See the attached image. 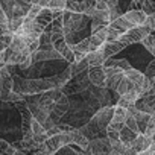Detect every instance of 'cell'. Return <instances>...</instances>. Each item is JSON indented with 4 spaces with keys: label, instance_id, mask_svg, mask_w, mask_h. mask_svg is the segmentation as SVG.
I'll return each mask as SVG.
<instances>
[{
    "label": "cell",
    "instance_id": "cell-30",
    "mask_svg": "<svg viewBox=\"0 0 155 155\" xmlns=\"http://www.w3.org/2000/svg\"><path fill=\"white\" fill-rule=\"evenodd\" d=\"M9 20H8V15L5 14V11H3V8H2V5H0V25H3V23H8Z\"/></svg>",
    "mask_w": 155,
    "mask_h": 155
},
{
    "label": "cell",
    "instance_id": "cell-32",
    "mask_svg": "<svg viewBox=\"0 0 155 155\" xmlns=\"http://www.w3.org/2000/svg\"><path fill=\"white\" fill-rule=\"evenodd\" d=\"M5 61H6V55L3 50V52H0V65H5Z\"/></svg>",
    "mask_w": 155,
    "mask_h": 155
},
{
    "label": "cell",
    "instance_id": "cell-25",
    "mask_svg": "<svg viewBox=\"0 0 155 155\" xmlns=\"http://www.w3.org/2000/svg\"><path fill=\"white\" fill-rule=\"evenodd\" d=\"M41 6L40 5H31V8H29V12H28V18H31V20H35L37 17H38V14L41 12Z\"/></svg>",
    "mask_w": 155,
    "mask_h": 155
},
{
    "label": "cell",
    "instance_id": "cell-23",
    "mask_svg": "<svg viewBox=\"0 0 155 155\" xmlns=\"http://www.w3.org/2000/svg\"><path fill=\"white\" fill-rule=\"evenodd\" d=\"M125 126L126 128H129L132 132H135V134H138V126H137V120H135V117L134 116H126V119H125Z\"/></svg>",
    "mask_w": 155,
    "mask_h": 155
},
{
    "label": "cell",
    "instance_id": "cell-28",
    "mask_svg": "<svg viewBox=\"0 0 155 155\" xmlns=\"http://www.w3.org/2000/svg\"><path fill=\"white\" fill-rule=\"evenodd\" d=\"M31 65H32V56L29 55V56H28V58H26V59H25V61H23L20 65H15V67H18L20 70H28Z\"/></svg>",
    "mask_w": 155,
    "mask_h": 155
},
{
    "label": "cell",
    "instance_id": "cell-15",
    "mask_svg": "<svg viewBox=\"0 0 155 155\" xmlns=\"http://www.w3.org/2000/svg\"><path fill=\"white\" fill-rule=\"evenodd\" d=\"M119 135H120V141H122L126 147H129V146H131V143L135 140V137H137L138 134H135V132H132L129 128L123 126V128L119 131Z\"/></svg>",
    "mask_w": 155,
    "mask_h": 155
},
{
    "label": "cell",
    "instance_id": "cell-34",
    "mask_svg": "<svg viewBox=\"0 0 155 155\" xmlns=\"http://www.w3.org/2000/svg\"><path fill=\"white\" fill-rule=\"evenodd\" d=\"M5 49H6V46H5V44H3L2 41H0V52H3Z\"/></svg>",
    "mask_w": 155,
    "mask_h": 155
},
{
    "label": "cell",
    "instance_id": "cell-2",
    "mask_svg": "<svg viewBox=\"0 0 155 155\" xmlns=\"http://www.w3.org/2000/svg\"><path fill=\"white\" fill-rule=\"evenodd\" d=\"M149 34H152V31L147 28V26H135L132 29H129L128 32L122 34L119 41H122L125 46H131V44H137V43H141Z\"/></svg>",
    "mask_w": 155,
    "mask_h": 155
},
{
    "label": "cell",
    "instance_id": "cell-36",
    "mask_svg": "<svg viewBox=\"0 0 155 155\" xmlns=\"http://www.w3.org/2000/svg\"><path fill=\"white\" fill-rule=\"evenodd\" d=\"M0 155H9V153H6L5 150H2V153H0Z\"/></svg>",
    "mask_w": 155,
    "mask_h": 155
},
{
    "label": "cell",
    "instance_id": "cell-19",
    "mask_svg": "<svg viewBox=\"0 0 155 155\" xmlns=\"http://www.w3.org/2000/svg\"><path fill=\"white\" fill-rule=\"evenodd\" d=\"M50 11H65L67 8V0H50L47 6Z\"/></svg>",
    "mask_w": 155,
    "mask_h": 155
},
{
    "label": "cell",
    "instance_id": "cell-21",
    "mask_svg": "<svg viewBox=\"0 0 155 155\" xmlns=\"http://www.w3.org/2000/svg\"><path fill=\"white\" fill-rule=\"evenodd\" d=\"M140 9L146 15H152V14H155V2H152V0H144L140 6Z\"/></svg>",
    "mask_w": 155,
    "mask_h": 155
},
{
    "label": "cell",
    "instance_id": "cell-11",
    "mask_svg": "<svg viewBox=\"0 0 155 155\" xmlns=\"http://www.w3.org/2000/svg\"><path fill=\"white\" fill-rule=\"evenodd\" d=\"M152 143H153V140H152L150 137H147V135H144V134H138V135L135 137V140L131 143L129 147H132L134 150H137L138 153H141V152L147 150V149L152 146Z\"/></svg>",
    "mask_w": 155,
    "mask_h": 155
},
{
    "label": "cell",
    "instance_id": "cell-29",
    "mask_svg": "<svg viewBox=\"0 0 155 155\" xmlns=\"http://www.w3.org/2000/svg\"><path fill=\"white\" fill-rule=\"evenodd\" d=\"M94 8H96V9H99V11H108V9H110L105 0H96V5H94Z\"/></svg>",
    "mask_w": 155,
    "mask_h": 155
},
{
    "label": "cell",
    "instance_id": "cell-4",
    "mask_svg": "<svg viewBox=\"0 0 155 155\" xmlns=\"http://www.w3.org/2000/svg\"><path fill=\"white\" fill-rule=\"evenodd\" d=\"M88 73V81L93 87H97V88H107L105 87V68L104 65H97V67H90L87 70Z\"/></svg>",
    "mask_w": 155,
    "mask_h": 155
},
{
    "label": "cell",
    "instance_id": "cell-27",
    "mask_svg": "<svg viewBox=\"0 0 155 155\" xmlns=\"http://www.w3.org/2000/svg\"><path fill=\"white\" fill-rule=\"evenodd\" d=\"M144 26H147L152 32H155V14H152V15H147V17H146Z\"/></svg>",
    "mask_w": 155,
    "mask_h": 155
},
{
    "label": "cell",
    "instance_id": "cell-12",
    "mask_svg": "<svg viewBox=\"0 0 155 155\" xmlns=\"http://www.w3.org/2000/svg\"><path fill=\"white\" fill-rule=\"evenodd\" d=\"M87 59H88V64L90 67H97V65H104L107 58L104 56L102 50H96V52H88L87 53Z\"/></svg>",
    "mask_w": 155,
    "mask_h": 155
},
{
    "label": "cell",
    "instance_id": "cell-16",
    "mask_svg": "<svg viewBox=\"0 0 155 155\" xmlns=\"http://www.w3.org/2000/svg\"><path fill=\"white\" fill-rule=\"evenodd\" d=\"M123 76H125V73H123V71H120V73H117V74H113V76L107 78V81H105V87H107L110 91H116V90H117V87H119V84H120V81L123 79Z\"/></svg>",
    "mask_w": 155,
    "mask_h": 155
},
{
    "label": "cell",
    "instance_id": "cell-3",
    "mask_svg": "<svg viewBox=\"0 0 155 155\" xmlns=\"http://www.w3.org/2000/svg\"><path fill=\"white\" fill-rule=\"evenodd\" d=\"M113 114H114V107H102L93 116L94 120H96V123H97V126H99V129L104 134H107V128H108V125L113 120Z\"/></svg>",
    "mask_w": 155,
    "mask_h": 155
},
{
    "label": "cell",
    "instance_id": "cell-14",
    "mask_svg": "<svg viewBox=\"0 0 155 155\" xmlns=\"http://www.w3.org/2000/svg\"><path fill=\"white\" fill-rule=\"evenodd\" d=\"M35 21L40 23L41 26L47 28V26L52 25V21H53V14H52V11H50L49 8H43L41 12L38 14V17L35 18Z\"/></svg>",
    "mask_w": 155,
    "mask_h": 155
},
{
    "label": "cell",
    "instance_id": "cell-24",
    "mask_svg": "<svg viewBox=\"0 0 155 155\" xmlns=\"http://www.w3.org/2000/svg\"><path fill=\"white\" fill-rule=\"evenodd\" d=\"M143 74L147 78V79H152V78L155 76V58L146 65V68H144V71H143Z\"/></svg>",
    "mask_w": 155,
    "mask_h": 155
},
{
    "label": "cell",
    "instance_id": "cell-8",
    "mask_svg": "<svg viewBox=\"0 0 155 155\" xmlns=\"http://www.w3.org/2000/svg\"><path fill=\"white\" fill-rule=\"evenodd\" d=\"M70 132V137H71V144H74V146H78L81 150H88V146H90V140L79 131V128H73L71 131H68Z\"/></svg>",
    "mask_w": 155,
    "mask_h": 155
},
{
    "label": "cell",
    "instance_id": "cell-10",
    "mask_svg": "<svg viewBox=\"0 0 155 155\" xmlns=\"http://www.w3.org/2000/svg\"><path fill=\"white\" fill-rule=\"evenodd\" d=\"M125 47H126V46H125L122 41H111V43H105V44L101 47V50H102L104 56L108 59V58H113V56L119 55Z\"/></svg>",
    "mask_w": 155,
    "mask_h": 155
},
{
    "label": "cell",
    "instance_id": "cell-7",
    "mask_svg": "<svg viewBox=\"0 0 155 155\" xmlns=\"http://www.w3.org/2000/svg\"><path fill=\"white\" fill-rule=\"evenodd\" d=\"M53 49H55V50L62 56V59L67 61L68 64H73V62H74V53H73V50L70 49V46L67 44V41H65L64 38L55 41V43H53Z\"/></svg>",
    "mask_w": 155,
    "mask_h": 155
},
{
    "label": "cell",
    "instance_id": "cell-9",
    "mask_svg": "<svg viewBox=\"0 0 155 155\" xmlns=\"http://www.w3.org/2000/svg\"><path fill=\"white\" fill-rule=\"evenodd\" d=\"M123 17H125L129 23H132V26L135 28V26H143L147 15H146L141 9H128L126 12H123Z\"/></svg>",
    "mask_w": 155,
    "mask_h": 155
},
{
    "label": "cell",
    "instance_id": "cell-13",
    "mask_svg": "<svg viewBox=\"0 0 155 155\" xmlns=\"http://www.w3.org/2000/svg\"><path fill=\"white\" fill-rule=\"evenodd\" d=\"M135 120H137V126H138V134H144L146 128H147V123H149V119H150V114L147 113H143V111H137L134 114Z\"/></svg>",
    "mask_w": 155,
    "mask_h": 155
},
{
    "label": "cell",
    "instance_id": "cell-5",
    "mask_svg": "<svg viewBox=\"0 0 155 155\" xmlns=\"http://www.w3.org/2000/svg\"><path fill=\"white\" fill-rule=\"evenodd\" d=\"M79 131L91 141V140H94V138H101V137H107V134H104L101 129H99V126H97V123H96V120H94V117H91L85 125H82L81 128H79Z\"/></svg>",
    "mask_w": 155,
    "mask_h": 155
},
{
    "label": "cell",
    "instance_id": "cell-31",
    "mask_svg": "<svg viewBox=\"0 0 155 155\" xmlns=\"http://www.w3.org/2000/svg\"><path fill=\"white\" fill-rule=\"evenodd\" d=\"M138 155H155V143H152V146H150L147 150H144V152H141V153H138Z\"/></svg>",
    "mask_w": 155,
    "mask_h": 155
},
{
    "label": "cell",
    "instance_id": "cell-35",
    "mask_svg": "<svg viewBox=\"0 0 155 155\" xmlns=\"http://www.w3.org/2000/svg\"><path fill=\"white\" fill-rule=\"evenodd\" d=\"M21 2H25V3H29V5H31V3H32V0H21Z\"/></svg>",
    "mask_w": 155,
    "mask_h": 155
},
{
    "label": "cell",
    "instance_id": "cell-20",
    "mask_svg": "<svg viewBox=\"0 0 155 155\" xmlns=\"http://www.w3.org/2000/svg\"><path fill=\"white\" fill-rule=\"evenodd\" d=\"M120 35H122V34H120L117 29L111 28L110 25L107 26V43H111V41H119Z\"/></svg>",
    "mask_w": 155,
    "mask_h": 155
},
{
    "label": "cell",
    "instance_id": "cell-17",
    "mask_svg": "<svg viewBox=\"0 0 155 155\" xmlns=\"http://www.w3.org/2000/svg\"><path fill=\"white\" fill-rule=\"evenodd\" d=\"M70 49L73 50L74 55H76V53H79V55H87V53L90 52V41H88V38H84V40L79 41V43L71 44Z\"/></svg>",
    "mask_w": 155,
    "mask_h": 155
},
{
    "label": "cell",
    "instance_id": "cell-22",
    "mask_svg": "<svg viewBox=\"0 0 155 155\" xmlns=\"http://www.w3.org/2000/svg\"><path fill=\"white\" fill-rule=\"evenodd\" d=\"M23 21H25V17H12V18H9V21H8L9 31L14 34V32L23 25Z\"/></svg>",
    "mask_w": 155,
    "mask_h": 155
},
{
    "label": "cell",
    "instance_id": "cell-33",
    "mask_svg": "<svg viewBox=\"0 0 155 155\" xmlns=\"http://www.w3.org/2000/svg\"><path fill=\"white\" fill-rule=\"evenodd\" d=\"M14 155H28V152L26 150H15Z\"/></svg>",
    "mask_w": 155,
    "mask_h": 155
},
{
    "label": "cell",
    "instance_id": "cell-6",
    "mask_svg": "<svg viewBox=\"0 0 155 155\" xmlns=\"http://www.w3.org/2000/svg\"><path fill=\"white\" fill-rule=\"evenodd\" d=\"M135 107H137L138 111H143V113H147V114H153L155 113V94L152 91L143 94L135 102Z\"/></svg>",
    "mask_w": 155,
    "mask_h": 155
},
{
    "label": "cell",
    "instance_id": "cell-1",
    "mask_svg": "<svg viewBox=\"0 0 155 155\" xmlns=\"http://www.w3.org/2000/svg\"><path fill=\"white\" fill-rule=\"evenodd\" d=\"M71 79V71H70V64L67 68H64L62 73L50 78H41V79H26V78H20L17 74H12L14 81V91L20 93L23 96L29 94H41L50 90L62 88L68 81Z\"/></svg>",
    "mask_w": 155,
    "mask_h": 155
},
{
    "label": "cell",
    "instance_id": "cell-18",
    "mask_svg": "<svg viewBox=\"0 0 155 155\" xmlns=\"http://www.w3.org/2000/svg\"><path fill=\"white\" fill-rule=\"evenodd\" d=\"M132 90H137V88H135V85L128 79L126 76H123V79L120 81V84H119V87H117L116 93H117L119 96H123V94H126L128 91H132Z\"/></svg>",
    "mask_w": 155,
    "mask_h": 155
},
{
    "label": "cell",
    "instance_id": "cell-26",
    "mask_svg": "<svg viewBox=\"0 0 155 155\" xmlns=\"http://www.w3.org/2000/svg\"><path fill=\"white\" fill-rule=\"evenodd\" d=\"M43 134H46V129L41 126V123L32 119V135H43Z\"/></svg>",
    "mask_w": 155,
    "mask_h": 155
}]
</instances>
